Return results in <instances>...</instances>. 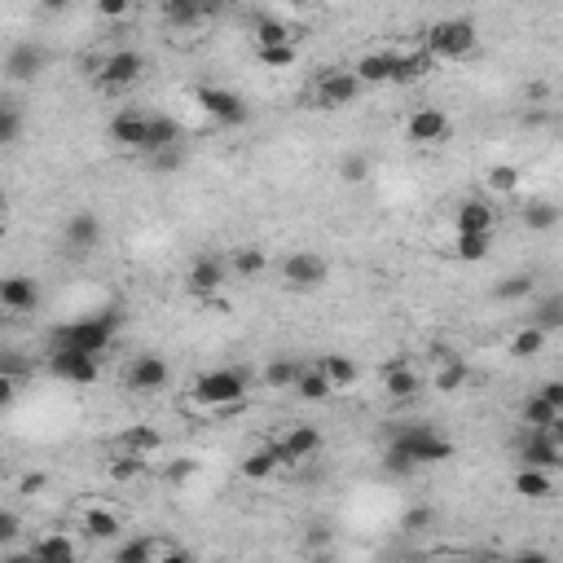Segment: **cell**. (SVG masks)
<instances>
[{
    "label": "cell",
    "mask_w": 563,
    "mask_h": 563,
    "mask_svg": "<svg viewBox=\"0 0 563 563\" xmlns=\"http://www.w3.org/2000/svg\"><path fill=\"white\" fill-rule=\"evenodd\" d=\"M295 374H300V361L278 357V361H269V366H264V383H269V388H291Z\"/></svg>",
    "instance_id": "43"
},
{
    "label": "cell",
    "mask_w": 563,
    "mask_h": 563,
    "mask_svg": "<svg viewBox=\"0 0 563 563\" xmlns=\"http://www.w3.org/2000/svg\"><path fill=\"white\" fill-rule=\"evenodd\" d=\"M115 330H119V317L115 313H97V317H84V322H66L53 330V348H75V352H102L115 344Z\"/></svg>",
    "instance_id": "4"
},
{
    "label": "cell",
    "mask_w": 563,
    "mask_h": 563,
    "mask_svg": "<svg viewBox=\"0 0 563 563\" xmlns=\"http://www.w3.org/2000/svg\"><path fill=\"white\" fill-rule=\"evenodd\" d=\"M278 273H282V286H291V291H317L330 278V264L317 251H291L278 264Z\"/></svg>",
    "instance_id": "8"
},
{
    "label": "cell",
    "mask_w": 563,
    "mask_h": 563,
    "mask_svg": "<svg viewBox=\"0 0 563 563\" xmlns=\"http://www.w3.org/2000/svg\"><path fill=\"white\" fill-rule=\"evenodd\" d=\"M326 445V436L317 432L313 423H295L291 432H286L282 440H278V449H282V458H286V467H291V462H304V458H313L317 449Z\"/></svg>",
    "instance_id": "18"
},
{
    "label": "cell",
    "mask_w": 563,
    "mask_h": 563,
    "mask_svg": "<svg viewBox=\"0 0 563 563\" xmlns=\"http://www.w3.org/2000/svg\"><path fill=\"white\" fill-rule=\"evenodd\" d=\"M467 379H471V370H467V361H458V357H449L445 366L436 370V392H445V396H454L467 388Z\"/></svg>",
    "instance_id": "35"
},
{
    "label": "cell",
    "mask_w": 563,
    "mask_h": 563,
    "mask_svg": "<svg viewBox=\"0 0 563 563\" xmlns=\"http://www.w3.org/2000/svg\"><path fill=\"white\" fill-rule=\"evenodd\" d=\"M524 225L533 229V234H546V229L559 225V207L550 203V198H533V203L524 207Z\"/></svg>",
    "instance_id": "34"
},
{
    "label": "cell",
    "mask_w": 563,
    "mask_h": 563,
    "mask_svg": "<svg viewBox=\"0 0 563 563\" xmlns=\"http://www.w3.org/2000/svg\"><path fill=\"white\" fill-rule=\"evenodd\" d=\"M278 467H286L278 440H273V445H264V449H256L251 458H242V476H247V480H269Z\"/></svg>",
    "instance_id": "30"
},
{
    "label": "cell",
    "mask_w": 563,
    "mask_h": 563,
    "mask_svg": "<svg viewBox=\"0 0 563 563\" xmlns=\"http://www.w3.org/2000/svg\"><path fill=\"white\" fill-rule=\"evenodd\" d=\"M489 247H493V234H454V256L462 264L489 260Z\"/></svg>",
    "instance_id": "33"
},
{
    "label": "cell",
    "mask_w": 563,
    "mask_h": 563,
    "mask_svg": "<svg viewBox=\"0 0 563 563\" xmlns=\"http://www.w3.org/2000/svg\"><path fill=\"white\" fill-rule=\"evenodd\" d=\"M515 493L528 502H546L555 493V471H542V467H520L515 471Z\"/></svg>",
    "instance_id": "25"
},
{
    "label": "cell",
    "mask_w": 563,
    "mask_h": 563,
    "mask_svg": "<svg viewBox=\"0 0 563 563\" xmlns=\"http://www.w3.org/2000/svg\"><path fill=\"white\" fill-rule=\"evenodd\" d=\"M533 326H542L546 335L563 326V300H559V295H546V300L533 308Z\"/></svg>",
    "instance_id": "44"
},
{
    "label": "cell",
    "mask_w": 563,
    "mask_h": 563,
    "mask_svg": "<svg viewBox=\"0 0 563 563\" xmlns=\"http://www.w3.org/2000/svg\"><path fill=\"white\" fill-rule=\"evenodd\" d=\"M282 5H291V9H304V5H308V0H282Z\"/></svg>",
    "instance_id": "56"
},
{
    "label": "cell",
    "mask_w": 563,
    "mask_h": 563,
    "mask_svg": "<svg viewBox=\"0 0 563 563\" xmlns=\"http://www.w3.org/2000/svg\"><path fill=\"white\" fill-rule=\"evenodd\" d=\"M256 62L269 71H286V66H295V44H264L256 49Z\"/></svg>",
    "instance_id": "42"
},
{
    "label": "cell",
    "mask_w": 563,
    "mask_h": 563,
    "mask_svg": "<svg viewBox=\"0 0 563 563\" xmlns=\"http://www.w3.org/2000/svg\"><path fill=\"white\" fill-rule=\"evenodd\" d=\"M493 229H498V212H493V203H484V198H467V203H458L454 234H493Z\"/></svg>",
    "instance_id": "17"
},
{
    "label": "cell",
    "mask_w": 563,
    "mask_h": 563,
    "mask_svg": "<svg viewBox=\"0 0 563 563\" xmlns=\"http://www.w3.org/2000/svg\"><path fill=\"white\" fill-rule=\"evenodd\" d=\"M18 388H22V383H18V379H9V374L0 370V410H9V405L18 401Z\"/></svg>",
    "instance_id": "51"
},
{
    "label": "cell",
    "mask_w": 563,
    "mask_h": 563,
    "mask_svg": "<svg viewBox=\"0 0 563 563\" xmlns=\"http://www.w3.org/2000/svg\"><path fill=\"white\" fill-rule=\"evenodd\" d=\"M436 66V58L427 49H410V53H401L396 49V66H392V84H414V80H423L427 71Z\"/></svg>",
    "instance_id": "26"
},
{
    "label": "cell",
    "mask_w": 563,
    "mask_h": 563,
    "mask_svg": "<svg viewBox=\"0 0 563 563\" xmlns=\"http://www.w3.org/2000/svg\"><path fill=\"white\" fill-rule=\"evenodd\" d=\"M150 159H154V168H181V163H185V146L176 141V146L159 150V154H150Z\"/></svg>",
    "instance_id": "49"
},
{
    "label": "cell",
    "mask_w": 563,
    "mask_h": 563,
    "mask_svg": "<svg viewBox=\"0 0 563 563\" xmlns=\"http://www.w3.org/2000/svg\"><path fill=\"white\" fill-rule=\"evenodd\" d=\"M317 366L326 370V379H330V388H335V392H344V388H352V383L361 379L357 361H352V357H344V352H326V357L317 361Z\"/></svg>",
    "instance_id": "29"
},
{
    "label": "cell",
    "mask_w": 563,
    "mask_h": 563,
    "mask_svg": "<svg viewBox=\"0 0 563 563\" xmlns=\"http://www.w3.org/2000/svg\"><path fill=\"white\" fill-rule=\"evenodd\" d=\"M0 484H5V476H0Z\"/></svg>",
    "instance_id": "59"
},
{
    "label": "cell",
    "mask_w": 563,
    "mask_h": 563,
    "mask_svg": "<svg viewBox=\"0 0 563 563\" xmlns=\"http://www.w3.org/2000/svg\"><path fill=\"white\" fill-rule=\"evenodd\" d=\"M383 392H388L392 401H414V396L423 392V374L414 366H405V361H396V366L383 370Z\"/></svg>",
    "instance_id": "22"
},
{
    "label": "cell",
    "mask_w": 563,
    "mask_h": 563,
    "mask_svg": "<svg viewBox=\"0 0 563 563\" xmlns=\"http://www.w3.org/2000/svg\"><path fill=\"white\" fill-rule=\"evenodd\" d=\"M432 520H436L432 506H410V511L401 515V528L405 533H423V528H432Z\"/></svg>",
    "instance_id": "46"
},
{
    "label": "cell",
    "mask_w": 563,
    "mask_h": 563,
    "mask_svg": "<svg viewBox=\"0 0 563 563\" xmlns=\"http://www.w3.org/2000/svg\"><path fill=\"white\" fill-rule=\"evenodd\" d=\"M537 396H542V401H550L555 410H563V383H559V379H546L542 388H537Z\"/></svg>",
    "instance_id": "52"
},
{
    "label": "cell",
    "mask_w": 563,
    "mask_h": 563,
    "mask_svg": "<svg viewBox=\"0 0 563 563\" xmlns=\"http://www.w3.org/2000/svg\"><path fill=\"white\" fill-rule=\"evenodd\" d=\"M62 238H66V251L88 256V251L102 242V220H97L93 212H71V220H66V229H62Z\"/></svg>",
    "instance_id": "16"
},
{
    "label": "cell",
    "mask_w": 563,
    "mask_h": 563,
    "mask_svg": "<svg viewBox=\"0 0 563 563\" xmlns=\"http://www.w3.org/2000/svg\"><path fill=\"white\" fill-rule=\"evenodd\" d=\"M291 392L300 396V401H308V405H322V401H330L335 396V388H330V379H326V370L322 366H300V374H295V383H291Z\"/></svg>",
    "instance_id": "24"
},
{
    "label": "cell",
    "mask_w": 563,
    "mask_h": 563,
    "mask_svg": "<svg viewBox=\"0 0 563 563\" xmlns=\"http://www.w3.org/2000/svg\"><path fill=\"white\" fill-rule=\"evenodd\" d=\"M36 489H44V476H27V480H22V493H36Z\"/></svg>",
    "instance_id": "55"
},
{
    "label": "cell",
    "mask_w": 563,
    "mask_h": 563,
    "mask_svg": "<svg viewBox=\"0 0 563 563\" xmlns=\"http://www.w3.org/2000/svg\"><path fill=\"white\" fill-rule=\"evenodd\" d=\"M49 374L71 388H88V383L102 379V361L97 352H75V348H53L49 352Z\"/></svg>",
    "instance_id": "6"
},
{
    "label": "cell",
    "mask_w": 563,
    "mask_h": 563,
    "mask_svg": "<svg viewBox=\"0 0 563 563\" xmlns=\"http://www.w3.org/2000/svg\"><path fill=\"white\" fill-rule=\"evenodd\" d=\"M388 445L401 449L414 467H440V462H449L458 454L454 440L440 432V427H432V423H401V427H392Z\"/></svg>",
    "instance_id": "1"
},
{
    "label": "cell",
    "mask_w": 563,
    "mask_h": 563,
    "mask_svg": "<svg viewBox=\"0 0 563 563\" xmlns=\"http://www.w3.org/2000/svg\"><path fill=\"white\" fill-rule=\"evenodd\" d=\"M0 220H5V198H0Z\"/></svg>",
    "instance_id": "57"
},
{
    "label": "cell",
    "mask_w": 563,
    "mask_h": 563,
    "mask_svg": "<svg viewBox=\"0 0 563 563\" xmlns=\"http://www.w3.org/2000/svg\"><path fill=\"white\" fill-rule=\"evenodd\" d=\"M212 0H163L159 5V14H163V22L168 27H176V31H185V27H198L207 14H212Z\"/></svg>",
    "instance_id": "21"
},
{
    "label": "cell",
    "mask_w": 563,
    "mask_h": 563,
    "mask_svg": "<svg viewBox=\"0 0 563 563\" xmlns=\"http://www.w3.org/2000/svg\"><path fill=\"white\" fill-rule=\"evenodd\" d=\"M115 563H150V537H132L115 550Z\"/></svg>",
    "instance_id": "45"
},
{
    "label": "cell",
    "mask_w": 563,
    "mask_h": 563,
    "mask_svg": "<svg viewBox=\"0 0 563 563\" xmlns=\"http://www.w3.org/2000/svg\"><path fill=\"white\" fill-rule=\"evenodd\" d=\"M361 84L352 71H344V66H330V71H322L313 80V106L317 110H344V106H352L361 97Z\"/></svg>",
    "instance_id": "5"
},
{
    "label": "cell",
    "mask_w": 563,
    "mask_h": 563,
    "mask_svg": "<svg viewBox=\"0 0 563 563\" xmlns=\"http://www.w3.org/2000/svg\"><path fill=\"white\" fill-rule=\"evenodd\" d=\"M168 379H172V366L163 357H154V352H141V357H132V366H128V374H124V383L132 392H146V396H154V392H163L168 388Z\"/></svg>",
    "instance_id": "11"
},
{
    "label": "cell",
    "mask_w": 563,
    "mask_h": 563,
    "mask_svg": "<svg viewBox=\"0 0 563 563\" xmlns=\"http://www.w3.org/2000/svg\"><path fill=\"white\" fill-rule=\"evenodd\" d=\"M344 181H352V185L370 181V159H366V154H352V159H344Z\"/></svg>",
    "instance_id": "47"
},
{
    "label": "cell",
    "mask_w": 563,
    "mask_h": 563,
    "mask_svg": "<svg viewBox=\"0 0 563 563\" xmlns=\"http://www.w3.org/2000/svg\"><path fill=\"white\" fill-rule=\"evenodd\" d=\"M163 449V436L154 432V427L146 423H137V427H128L124 436H119V454H137V458H154Z\"/></svg>",
    "instance_id": "28"
},
{
    "label": "cell",
    "mask_w": 563,
    "mask_h": 563,
    "mask_svg": "<svg viewBox=\"0 0 563 563\" xmlns=\"http://www.w3.org/2000/svg\"><path fill=\"white\" fill-rule=\"evenodd\" d=\"M423 44L436 62H467L480 49V31L471 18H445L423 31Z\"/></svg>",
    "instance_id": "3"
},
{
    "label": "cell",
    "mask_w": 563,
    "mask_h": 563,
    "mask_svg": "<svg viewBox=\"0 0 563 563\" xmlns=\"http://www.w3.org/2000/svg\"><path fill=\"white\" fill-rule=\"evenodd\" d=\"M18 533H22V520H18V515H14V511H0V546L14 542Z\"/></svg>",
    "instance_id": "50"
},
{
    "label": "cell",
    "mask_w": 563,
    "mask_h": 563,
    "mask_svg": "<svg viewBox=\"0 0 563 563\" xmlns=\"http://www.w3.org/2000/svg\"><path fill=\"white\" fill-rule=\"evenodd\" d=\"M484 185H489L493 194H515L520 190V168H515V163H493V168L484 172Z\"/></svg>",
    "instance_id": "40"
},
{
    "label": "cell",
    "mask_w": 563,
    "mask_h": 563,
    "mask_svg": "<svg viewBox=\"0 0 563 563\" xmlns=\"http://www.w3.org/2000/svg\"><path fill=\"white\" fill-rule=\"evenodd\" d=\"M0 308L5 313H36L40 308V282L27 278V273H9V278H0Z\"/></svg>",
    "instance_id": "14"
},
{
    "label": "cell",
    "mask_w": 563,
    "mask_h": 563,
    "mask_svg": "<svg viewBox=\"0 0 563 563\" xmlns=\"http://www.w3.org/2000/svg\"><path fill=\"white\" fill-rule=\"evenodd\" d=\"M132 9V0H97V14L102 18H124Z\"/></svg>",
    "instance_id": "53"
},
{
    "label": "cell",
    "mask_w": 563,
    "mask_h": 563,
    "mask_svg": "<svg viewBox=\"0 0 563 563\" xmlns=\"http://www.w3.org/2000/svg\"><path fill=\"white\" fill-rule=\"evenodd\" d=\"M542 348H546V330H542V326H533V322H528L524 330H515L511 344H506V352H511L515 361H533Z\"/></svg>",
    "instance_id": "31"
},
{
    "label": "cell",
    "mask_w": 563,
    "mask_h": 563,
    "mask_svg": "<svg viewBox=\"0 0 563 563\" xmlns=\"http://www.w3.org/2000/svg\"><path fill=\"white\" fill-rule=\"evenodd\" d=\"M141 75H146V58H141L137 49H115L97 66V84L102 88H128V84H137Z\"/></svg>",
    "instance_id": "9"
},
{
    "label": "cell",
    "mask_w": 563,
    "mask_h": 563,
    "mask_svg": "<svg viewBox=\"0 0 563 563\" xmlns=\"http://www.w3.org/2000/svg\"><path fill=\"white\" fill-rule=\"evenodd\" d=\"M194 401L207 405V410H238L251 392V374L242 366H220V370H207L194 379Z\"/></svg>",
    "instance_id": "2"
},
{
    "label": "cell",
    "mask_w": 563,
    "mask_h": 563,
    "mask_svg": "<svg viewBox=\"0 0 563 563\" xmlns=\"http://www.w3.org/2000/svg\"><path fill=\"white\" fill-rule=\"evenodd\" d=\"M80 533L88 537V542H115V537L124 533V520H119V511H110V506H84Z\"/></svg>",
    "instance_id": "19"
},
{
    "label": "cell",
    "mask_w": 563,
    "mask_h": 563,
    "mask_svg": "<svg viewBox=\"0 0 563 563\" xmlns=\"http://www.w3.org/2000/svg\"><path fill=\"white\" fill-rule=\"evenodd\" d=\"M449 115L440 106H418L410 119H405V137L414 141V146H440V141L449 137Z\"/></svg>",
    "instance_id": "13"
},
{
    "label": "cell",
    "mask_w": 563,
    "mask_h": 563,
    "mask_svg": "<svg viewBox=\"0 0 563 563\" xmlns=\"http://www.w3.org/2000/svg\"><path fill=\"white\" fill-rule=\"evenodd\" d=\"M194 102H198V110H203V115H212V119H220V124H229V128H238V124H247V119H251L247 102H242L234 88L198 84V88H194Z\"/></svg>",
    "instance_id": "7"
},
{
    "label": "cell",
    "mask_w": 563,
    "mask_h": 563,
    "mask_svg": "<svg viewBox=\"0 0 563 563\" xmlns=\"http://www.w3.org/2000/svg\"><path fill=\"white\" fill-rule=\"evenodd\" d=\"M194 471H198V462H194V458L172 462V467H168V484H176V489H181V484H190V480H194Z\"/></svg>",
    "instance_id": "48"
},
{
    "label": "cell",
    "mask_w": 563,
    "mask_h": 563,
    "mask_svg": "<svg viewBox=\"0 0 563 563\" xmlns=\"http://www.w3.org/2000/svg\"><path fill=\"white\" fill-rule=\"evenodd\" d=\"M181 141V124H176L172 115H150L146 124V141H141V154H159Z\"/></svg>",
    "instance_id": "27"
},
{
    "label": "cell",
    "mask_w": 563,
    "mask_h": 563,
    "mask_svg": "<svg viewBox=\"0 0 563 563\" xmlns=\"http://www.w3.org/2000/svg\"><path fill=\"white\" fill-rule=\"evenodd\" d=\"M44 14H62V9H71V0H36Z\"/></svg>",
    "instance_id": "54"
},
{
    "label": "cell",
    "mask_w": 563,
    "mask_h": 563,
    "mask_svg": "<svg viewBox=\"0 0 563 563\" xmlns=\"http://www.w3.org/2000/svg\"><path fill=\"white\" fill-rule=\"evenodd\" d=\"M392 66H396V49H374V53H361L348 71L366 88H374V84H392Z\"/></svg>",
    "instance_id": "20"
},
{
    "label": "cell",
    "mask_w": 563,
    "mask_h": 563,
    "mask_svg": "<svg viewBox=\"0 0 563 563\" xmlns=\"http://www.w3.org/2000/svg\"><path fill=\"white\" fill-rule=\"evenodd\" d=\"M493 295H498L502 304L528 300V295H533V273H511V278H502L498 286H493Z\"/></svg>",
    "instance_id": "41"
},
{
    "label": "cell",
    "mask_w": 563,
    "mask_h": 563,
    "mask_svg": "<svg viewBox=\"0 0 563 563\" xmlns=\"http://www.w3.org/2000/svg\"><path fill=\"white\" fill-rule=\"evenodd\" d=\"M75 555H80V546H75L71 533H40L36 542H31V559H53V563H71Z\"/></svg>",
    "instance_id": "23"
},
{
    "label": "cell",
    "mask_w": 563,
    "mask_h": 563,
    "mask_svg": "<svg viewBox=\"0 0 563 563\" xmlns=\"http://www.w3.org/2000/svg\"><path fill=\"white\" fill-rule=\"evenodd\" d=\"M251 40H256V49H264V44H295L291 27H286L282 18H260L256 31H251Z\"/></svg>",
    "instance_id": "38"
},
{
    "label": "cell",
    "mask_w": 563,
    "mask_h": 563,
    "mask_svg": "<svg viewBox=\"0 0 563 563\" xmlns=\"http://www.w3.org/2000/svg\"><path fill=\"white\" fill-rule=\"evenodd\" d=\"M0 357H5V344H0Z\"/></svg>",
    "instance_id": "58"
},
{
    "label": "cell",
    "mask_w": 563,
    "mask_h": 563,
    "mask_svg": "<svg viewBox=\"0 0 563 563\" xmlns=\"http://www.w3.org/2000/svg\"><path fill=\"white\" fill-rule=\"evenodd\" d=\"M264 269H269L264 247H238L234 256H229V273H238V278H260Z\"/></svg>",
    "instance_id": "32"
},
{
    "label": "cell",
    "mask_w": 563,
    "mask_h": 563,
    "mask_svg": "<svg viewBox=\"0 0 563 563\" xmlns=\"http://www.w3.org/2000/svg\"><path fill=\"white\" fill-rule=\"evenodd\" d=\"M146 124H150V110H141V106H124V110H115L110 115V141H115L119 150H132V154H141V141H146Z\"/></svg>",
    "instance_id": "12"
},
{
    "label": "cell",
    "mask_w": 563,
    "mask_h": 563,
    "mask_svg": "<svg viewBox=\"0 0 563 563\" xmlns=\"http://www.w3.org/2000/svg\"><path fill=\"white\" fill-rule=\"evenodd\" d=\"M520 414H524V427H528V432H542V427H550L555 418H563V410H555V405L542 401V396H528Z\"/></svg>",
    "instance_id": "36"
},
{
    "label": "cell",
    "mask_w": 563,
    "mask_h": 563,
    "mask_svg": "<svg viewBox=\"0 0 563 563\" xmlns=\"http://www.w3.org/2000/svg\"><path fill=\"white\" fill-rule=\"evenodd\" d=\"M22 128H27L22 110H18L14 102H0V150L18 146V141H22Z\"/></svg>",
    "instance_id": "37"
},
{
    "label": "cell",
    "mask_w": 563,
    "mask_h": 563,
    "mask_svg": "<svg viewBox=\"0 0 563 563\" xmlns=\"http://www.w3.org/2000/svg\"><path fill=\"white\" fill-rule=\"evenodd\" d=\"M185 282H190V291L198 295V300H212V295H220V291H225V282H229V260L207 251V256H198L190 264Z\"/></svg>",
    "instance_id": "10"
},
{
    "label": "cell",
    "mask_w": 563,
    "mask_h": 563,
    "mask_svg": "<svg viewBox=\"0 0 563 563\" xmlns=\"http://www.w3.org/2000/svg\"><path fill=\"white\" fill-rule=\"evenodd\" d=\"M146 467H150V458H137V454H119L115 462L106 467V476L115 480V484H128V480H141L146 476Z\"/></svg>",
    "instance_id": "39"
},
{
    "label": "cell",
    "mask_w": 563,
    "mask_h": 563,
    "mask_svg": "<svg viewBox=\"0 0 563 563\" xmlns=\"http://www.w3.org/2000/svg\"><path fill=\"white\" fill-rule=\"evenodd\" d=\"M44 49L40 44H31V40H22V44H14V49L5 53V80H14V84H31V80H40V71H44Z\"/></svg>",
    "instance_id": "15"
}]
</instances>
